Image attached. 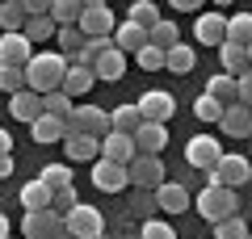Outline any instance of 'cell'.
Masks as SVG:
<instances>
[{"label":"cell","mask_w":252,"mask_h":239,"mask_svg":"<svg viewBox=\"0 0 252 239\" xmlns=\"http://www.w3.org/2000/svg\"><path fill=\"white\" fill-rule=\"evenodd\" d=\"M63 71H67V55H59V51H42V55H30V63H26V89H34V92H51V89H59L63 84Z\"/></svg>","instance_id":"obj_1"},{"label":"cell","mask_w":252,"mask_h":239,"mask_svg":"<svg viewBox=\"0 0 252 239\" xmlns=\"http://www.w3.org/2000/svg\"><path fill=\"white\" fill-rule=\"evenodd\" d=\"M193 206H198V214L206 222H219V218H227V214H240V193L227 189V185H215V189L206 185L198 197H193Z\"/></svg>","instance_id":"obj_2"},{"label":"cell","mask_w":252,"mask_h":239,"mask_svg":"<svg viewBox=\"0 0 252 239\" xmlns=\"http://www.w3.org/2000/svg\"><path fill=\"white\" fill-rule=\"evenodd\" d=\"M63 227L72 231L76 239H97V235H105V214L97 210V206H72V210L63 214Z\"/></svg>","instance_id":"obj_3"},{"label":"cell","mask_w":252,"mask_h":239,"mask_svg":"<svg viewBox=\"0 0 252 239\" xmlns=\"http://www.w3.org/2000/svg\"><path fill=\"white\" fill-rule=\"evenodd\" d=\"M139 118L143 122H172V114H177V97H172L168 89H147L143 97L135 101Z\"/></svg>","instance_id":"obj_4"},{"label":"cell","mask_w":252,"mask_h":239,"mask_svg":"<svg viewBox=\"0 0 252 239\" xmlns=\"http://www.w3.org/2000/svg\"><path fill=\"white\" fill-rule=\"evenodd\" d=\"M126 180H130V189H156L164 180V159L160 155H135L126 164Z\"/></svg>","instance_id":"obj_5"},{"label":"cell","mask_w":252,"mask_h":239,"mask_svg":"<svg viewBox=\"0 0 252 239\" xmlns=\"http://www.w3.org/2000/svg\"><path fill=\"white\" fill-rule=\"evenodd\" d=\"M67 130L105 139V134H109V114H105V109H97V105H80V109H72V118H67Z\"/></svg>","instance_id":"obj_6"},{"label":"cell","mask_w":252,"mask_h":239,"mask_svg":"<svg viewBox=\"0 0 252 239\" xmlns=\"http://www.w3.org/2000/svg\"><path fill=\"white\" fill-rule=\"evenodd\" d=\"M93 189H101V193H122V189H130V180H126V168L122 164H114V159H93Z\"/></svg>","instance_id":"obj_7"},{"label":"cell","mask_w":252,"mask_h":239,"mask_svg":"<svg viewBox=\"0 0 252 239\" xmlns=\"http://www.w3.org/2000/svg\"><path fill=\"white\" fill-rule=\"evenodd\" d=\"M215 177L223 180L227 189H244L252 180V164H248V155H219V164H215Z\"/></svg>","instance_id":"obj_8"},{"label":"cell","mask_w":252,"mask_h":239,"mask_svg":"<svg viewBox=\"0 0 252 239\" xmlns=\"http://www.w3.org/2000/svg\"><path fill=\"white\" fill-rule=\"evenodd\" d=\"M59 227H63V214H55V210H26V218H21V239H51Z\"/></svg>","instance_id":"obj_9"},{"label":"cell","mask_w":252,"mask_h":239,"mask_svg":"<svg viewBox=\"0 0 252 239\" xmlns=\"http://www.w3.org/2000/svg\"><path fill=\"white\" fill-rule=\"evenodd\" d=\"M219 155H223V147H219V143L210 139V134H193V139L185 143V159L193 164V168H202V172H206V168H215V164H219Z\"/></svg>","instance_id":"obj_10"},{"label":"cell","mask_w":252,"mask_h":239,"mask_svg":"<svg viewBox=\"0 0 252 239\" xmlns=\"http://www.w3.org/2000/svg\"><path fill=\"white\" fill-rule=\"evenodd\" d=\"M219 130H223V134H231V139H252V109H248V105H240V101L223 105Z\"/></svg>","instance_id":"obj_11"},{"label":"cell","mask_w":252,"mask_h":239,"mask_svg":"<svg viewBox=\"0 0 252 239\" xmlns=\"http://www.w3.org/2000/svg\"><path fill=\"white\" fill-rule=\"evenodd\" d=\"M156 206L168 214H185L189 206H193V197H189V189L181 185V180H160L156 185Z\"/></svg>","instance_id":"obj_12"},{"label":"cell","mask_w":252,"mask_h":239,"mask_svg":"<svg viewBox=\"0 0 252 239\" xmlns=\"http://www.w3.org/2000/svg\"><path fill=\"white\" fill-rule=\"evenodd\" d=\"M130 139H135V151H139V155H160L164 143H168V126H164V122H143Z\"/></svg>","instance_id":"obj_13"},{"label":"cell","mask_w":252,"mask_h":239,"mask_svg":"<svg viewBox=\"0 0 252 239\" xmlns=\"http://www.w3.org/2000/svg\"><path fill=\"white\" fill-rule=\"evenodd\" d=\"M76 26H80L84 38H101V34H114L118 21H114V13H109V4H97V9H84Z\"/></svg>","instance_id":"obj_14"},{"label":"cell","mask_w":252,"mask_h":239,"mask_svg":"<svg viewBox=\"0 0 252 239\" xmlns=\"http://www.w3.org/2000/svg\"><path fill=\"white\" fill-rule=\"evenodd\" d=\"M139 151H135V139H130V134H118V130H109L105 139H101V159H114V164H130V159H135Z\"/></svg>","instance_id":"obj_15"},{"label":"cell","mask_w":252,"mask_h":239,"mask_svg":"<svg viewBox=\"0 0 252 239\" xmlns=\"http://www.w3.org/2000/svg\"><path fill=\"white\" fill-rule=\"evenodd\" d=\"M193 38H198L202 46H219L227 38V17L223 13H202V17L193 21Z\"/></svg>","instance_id":"obj_16"},{"label":"cell","mask_w":252,"mask_h":239,"mask_svg":"<svg viewBox=\"0 0 252 239\" xmlns=\"http://www.w3.org/2000/svg\"><path fill=\"white\" fill-rule=\"evenodd\" d=\"M30 55H34V42L26 34H4L0 38V63H13V67H26Z\"/></svg>","instance_id":"obj_17"},{"label":"cell","mask_w":252,"mask_h":239,"mask_svg":"<svg viewBox=\"0 0 252 239\" xmlns=\"http://www.w3.org/2000/svg\"><path fill=\"white\" fill-rule=\"evenodd\" d=\"M63 143H67V155H72L76 164H93V159L101 155V139H93V134L67 130V134H63Z\"/></svg>","instance_id":"obj_18"},{"label":"cell","mask_w":252,"mask_h":239,"mask_svg":"<svg viewBox=\"0 0 252 239\" xmlns=\"http://www.w3.org/2000/svg\"><path fill=\"white\" fill-rule=\"evenodd\" d=\"M93 84H97L93 67L67 63V71H63V84H59V92H67V97H84V92H93Z\"/></svg>","instance_id":"obj_19"},{"label":"cell","mask_w":252,"mask_h":239,"mask_svg":"<svg viewBox=\"0 0 252 239\" xmlns=\"http://www.w3.org/2000/svg\"><path fill=\"white\" fill-rule=\"evenodd\" d=\"M114 46H118L122 55L143 51V46H147V30L135 26V21H118V26H114Z\"/></svg>","instance_id":"obj_20"},{"label":"cell","mask_w":252,"mask_h":239,"mask_svg":"<svg viewBox=\"0 0 252 239\" xmlns=\"http://www.w3.org/2000/svg\"><path fill=\"white\" fill-rule=\"evenodd\" d=\"M9 114L17 118V122H34V118L42 114V92H34V89L13 92V97H9Z\"/></svg>","instance_id":"obj_21"},{"label":"cell","mask_w":252,"mask_h":239,"mask_svg":"<svg viewBox=\"0 0 252 239\" xmlns=\"http://www.w3.org/2000/svg\"><path fill=\"white\" fill-rule=\"evenodd\" d=\"M30 134H34V143H59L63 134H67V122L55 114H38L34 122H30Z\"/></svg>","instance_id":"obj_22"},{"label":"cell","mask_w":252,"mask_h":239,"mask_svg":"<svg viewBox=\"0 0 252 239\" xmlns=\"http://www.w3.org/2000/svg\"><path fill=\"white\" fill-rule=\"evenodd\" d=\"M126 71V55L118 51V46H109L105 55H97V63H93V76L97 80H122Z\"/></svg>","instance_id":"obj_23"},{"label":"cell","mask_w":252,"mask_h":239,"mask_svg":"<svg viewBox=\"0 0 252 239\" xmlns=\"http://www.w3.org/2000/svg\"><path fill=\"white\" fill-rule=\"evenodd\" d=\"M21 34L30 38V42H51L55 34H59V26L51 21V13H38V17H26V26H21Z\"/></svg>","instance_id":"obj_24"},{"label":"cell","mask_w":252,"mask_h":239,"mask_svg":"<svg viewBox=\"0 0 252 239\" xmlns=\"http://www.w3.org/2000/svg\"><path fill=\"white\" fill-rule=\"evenodd\" d=\"M219 59H223V71H227V76H244V71H252V63H248V51H244V46L219 42Z\"/></svg>","instance_id":"obj_25"},{"label":"cell","mask_w":252,"mask_h":239,"mask_svg":"<svg viewBox=\"0 0 252 239\" xmlns=\"http://www.w3.org/2000/svg\"><path fill=\"white\" fill-rule=\"evenodd\" d=\"M193 63H198V55L189 51L185 42H177V46H168V51H164V67H168L172 76H185V71H193Z\"/></svg>","instance_id":"obj_26"},{"label":"cell","mask_w":252,"mask_h":239,"mask_svg":"<svg viewBox=\"0 0 252 239\" xmlns=\"http://www.w3.org/2000/svg\"><path fill=\"white\" fill-rule=\"evenodd\" d=\"M51 197H55V189L51 185H42V180H30L26 189H21V206H26V210H51Z\"/></svg>","instance_id":"obj_27"},{"label":"cell","mask_w":252,"mask_h":239,"mask_svg":"<svg viewBox=\"0 0 252 239\" xmlns=\"http://www.w3.org/2000/svg\"><path fill=\"white\" fill-rule=\"evenodd\" d=\"M139 126H143V118H139L135 105H118L114 114H109V130H118V134H135Z\"/></svg>","instance_id":"obj_28"},{"label":"cell","mask_w":252,"mask_h":239,"mask_svg":"<svg viewBox=\"0 0 252 239\" xmlns=\"http://www.w3.org/2000/svg\"><path fill=\"white\" fill-rule=\"evenodd\" d=\"M21 26H26L21 0H0V30H4V34H21Z\"/></svg>","instance_id":"obj_29"},{"label":"cell","mask_w":252,"mask_h":239,"mask_svg":"<svg viewBox=\"0 0 252 239\" xmlns=\"http://www.w3.org/2000/svg\"><path fill=\"white\" fill-rule=\"evenodd\" d=\"M231 46H248L252 42V13H240V17H227V38Z\"/></svg>","instance_id":"obj_30"},{"label":"cell","mask_w":252,"mask_h":239,"mask_svg":"<svg viewBox=\"0 0 252 239\" xmlns=\"http://www.w3.org/2000/svg\"><path fill=\"white\" fill-rule=\"evenodd\" d=\"M55 38H59V55H67V63H72L76 55L84 51V42H89V38L80 34V26H63V30H59Z\"/></svg>","instance_id":"obj_31"},{"label":"cell","mask_w":252,"mask_h":239,"mask_svg":"<svg viewBox=\"0 0 252 239\" xmlns=\"http://www.w3.org/2000/svg\"><path fill=\"white\" fill-rule=\"evenodd\" d=\"M80 13H84V4H80V0H55V4H51V21H55V26H76V21H80Z\"/></svg>","instance_id":"obj_32"},{"label":"cell","mask_w":252,"mask_h":239,"mask_svg":"<svg viewBox=\"0 0 252 239\" xmlns=\"http://www.w3.org/2000/svg\"><path fill=\"white\" fill-rule=\"evenodd\" d=\"M72 97H67V92H59V89H51V92H42V114H55V118H63V122H67V118H72Z\"/></svg>","instance_id":"obj_33"},{"label":"cell","mask_w":252,"mask_h":239,"mask_svg":"<svg viewBox=\"0 0 252 239\" xmlns=\"http://www.w3.org/2000/svg\"><path fill=\"white\" fill-rule=\"evenodd\" d=\"M206 92H210L215 101H223V105H231V101H235V76H227V71L210 76V80H206Z\"/></svg>","instance_id":"obj_34"},{"label":"cell","mask_w":252,"mask_h":239,"mask_svg":"<svg viewBox=\"0 0 252 239\" xmlns=\"http://www.w3.org/2000/svg\"><path fill=\"white\" fill-rule=\"evenodd\" d=\"M215 239H248V222L240 214H227V218L215 222Z\"/></svg>","instance_id":"obj_35"},{"label":"cell","mask_w":252,"mask_h":239,"mask_svg":"<svg viewBox=\"0 0 252 239\" xmlns=\"http://www.w3.org/2000/svg\"><path fill=\"white\" fill-rule=\"evenodd\" d=\"M126 21H135V26L152 30L156 21H160V9H156L152 0H135V4H130V13H126Z\"/></svg>","instance_id":"obj_36"},{"label":"cell","mask_w":252,"mask_h":239,"mask_svg":"<svg viewBox=\"0 0 252 239\" xmlns=\"http://www.w3.org/2000/svg\"><path fill=\"white\" fill-rule=\"evenodd\" d=\"M147 42H152V46H160V51L177 46V42H181V38H177V26H172V21H156V26L147 30Z\"/></svg>","instance_id":"obj_37"},{"label":"cell","mask_w":252,"mask_h":239,"mask_svg":"<svg viewBox=\"0 0 252 239\" xmlns=\"http://www.w3.org/2000/svg\"><path fill=\"white\" fill-rule=\"evenodd\" d=\"M26 89V67H13V63H0V92H21Z\"/></svg>","instance_id":"obj_38"},{"label":"cell","mask_w":252,"mask_h":239,"mask_svg":"<svg viewBox=\"0 0 252 239\" xmlns=\"http://www.w3.org/2000/svg\"><path fill=\"white\" fill-rule=\"evenodd\" d=\"M193 114H198V122H219V118H223V101H215L210 92H202V97L193 101Z\"/></svg>","instance_id":"obj_39"},{"label":"cell","mask_w":252,"mask_h":239,"mask_svg":"<svg viewBox=\"0 0 252 239\" xmlns=\"http://www.w3.org/2000/svg\"><path fill=\"white\" fill-rule=\"evenodd\" d=\"M38 180L51 185V189H67V185H72V168H67V164H46Z\"/></svg>","instance_id":"obj_40"},{"label":"cell","mask_w":252,"mask_h":239,"mask_svg":"<svg viewBox=\"0 0 252 239\" xmlns=\"http://www.w3.org/2000/svg\"><path fill=\"white\" fill-rule=\"evenodd\" d=\"M135 59H139V67H143V71H160L164 67V51H160V46H152V42H147L143 51H135Z\"/></svg>","instance_id":"obj_41"},{"label":"cell","mask_w":252,"mask_h":239,"mask_svg":"<svg viewBox=\"0 0 252 239\" xmlns=\"http://www.w3.org/2000/svg\"><path fill=\"white\" fill-rule=\"evenodd\" d=\"M139 239H177L172 222H156V218H143V235Z\"/></svg>","instance_id":"obj_42"},{"label":"cell","mask_w":252,"mask_h":239,"mask_svg":"<svg viewBox=\"0 0 252 239\" xmlns=\"http://www.w3.org/2000/svg\"><path fill=\"white\" fill-rule=\"evenodd\" d=\"M72 206H80V197H76L72 185H67V189H55V197H51V210H55V214H67Z\"/></svg>","instance_id":"obj_43"},{"label":"cell","mask_w":252,"mask_h":239,"mask_svg":"<svg viewBox=\"0 0 252 239\" xmlns=\"http://www.w3.org/2000/svg\"><path fill=\"white\" fill-rule=\"evenodd\" d=\"M235 101L252 109V71H244V76H235Z\"/></svg>","instance_id":"obj_44"},{"label":"cell","mask_w":252,"mask_h":239,"mask_svg":"<svg viewBox=\"0 0 252 239\" xmlns=\"http://www.w3.org/2000/svg\"><path fill=\"white\" fill-rule=\"evenodd\" d=\"M135 210L143 214V218H152V210H156V193H147V189H135Z\"/></svg>","instance_id":"obj_45"},{"label":"cell","mask_w":252,"mask_h":239,"mask_svg":"<svg viewBox=\"0 0 252 239\" xmlns=\"http://www.w3.org/2000/svg\"><path fill=\"white\" fill-rule=\"evenodd\" d=\"M55 0H21V9H26V17H38V13H51Z\"/></svg>","instance_id":"obj_46"},{"label":"cell","mask_w":252,"mask_h":239,"mask_svg":"<svg viewBox=\"0 0 252 239\" xmlns=\"http://www.w3.org/2000/svg\"><path fill=\"white\" fill-rule=\"evenodd\" d=\"M168 4H172V9H181V13H198L206 0H168Z\"/></svg>","instance_id":"obj_47"},{"label":"cell","mask_w":252,"mask_h":239,"mask_svg":"<svg viewBox=\"0 0 252 239\" xmlns=\"http://www.w3.org/2000/svg\"><path fill=\"white\" fill-rule=\"evenodd\" d=\"M9 177H13V151L0 155V180H9Z\"/></svg>","instance_id":"obj_48"},{"label":"cell","mask_w":252,"mask_h":239,"mask_svg":"<svg viewBox=\"0 0 252 239\" xmlns=\"http://www.w3.org/2000/svg\"><path fill=\"white\" fill-rule=\"evenodd\" d=\"M9 151H13V134L0 130V155H9Z\"/></svg>","instance_id":"obj_49"},{"label":"cell","mask_w":252,"mask_h":239,"mask_svg":"<svg viewBox=\"0 0 252 239\" xmlns=\"http://www.w3.org/2000/svg\"><path fill=\"white\" fill-rule=\"evenodd\" d=\"M0 239H9V214H0Z\"/></svg>","instance_id":"obj_50"},{"label":"cell","mask_w":252,"mask_h":239,"mask_svg":"<svg viewBox=\"0 0 252 239\" xmlns=\"http://www.w3.org/2000/svg\"><path fill=\"white\" fill-rule=\"evenodd\" d=\"M51 239H76V235H72V231H67V227H59V231H55Z\"/></svg>","instance_id":"obj_51"},{"label":"cell","mask_w":252,"mask_h":239,"mask_svg":"<svg viewBox=\"0 0 252 239\" xmlns=\"http://www.w3.org/2000/svg\"><path fill=\"white\" fill-rule=\"evenodd\" d=\"M84 9H97V4H109V0H80Z\"/></svg>","instance_id":"obj_52"},{"label":"cell","mask_w":252,"mask_h":239,"mask_svg":"<svg viewBox=\"0 0 252 239\" xmlns=\"http://www.w3.org/2000/svg\"><path fill=\"white\" fill-rule=\"evenodd\" d=\"M244 51H248V63H252V42H248V46H244Z\"/></svg>","instance_id":"obj_53"},{"label":"cell","mask_w":252,"mask_h":239,"mask_svg":"<svg viewBox=\"0 0 252 239\" xmlns=\"http://www.w3.org/2000/svg\"><path fill=\"white\" fill-rule=\"evenodd\" d=\"M215 4H231V0H215Z\"/></svg>","instance_id":"obj_54"},{"label":"cell","mask_w":252,"mask_h":239,"mask_svg":"<svg viewBox=\"0 0 252 239\" xmlns=\"http://www.w3.org/2000/svg\"><path fill=\"white\" fill-rule=\"evenodd\" d=\"M97 239H109V235H97Z\"/></svg>","instance_id":"obj_55"},{"label":"cell","mask_w":252,"mask_h":239,"mask_svg":"<svg viewBox=\"0 0 252 239\" xmlns=\"http://www.w3.org/2000/svg\"><path fill=\"white\" fill-rule=\"evenodd\" d=\"M135 239H139V235H135Z\"/></svg>","instance_id":"obj_56"}]
</instances>
